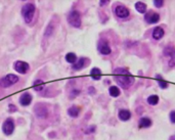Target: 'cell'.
<instances>
[{"label":"cell","mask_w":175,"mask_h":140,"mask_svg":"<svg viewBox=\"0 0 175 140\" xmlns=\"http://www.w3.org/2000/svg\"><path fill=\"white\" fill-rule=\"evenodd\" d=\"M154 4L156 7H162L163 4H164V1H163V0H155Z\"/></svg>","instance_id":"cell-26"},{"label":"cell","mask_w":175,"mask_h":140,"mask_svg":"<svg viewBox=\"0 0 175 140\" xmlns=\"http://www.w3.org/2000/svg\"><path fill=\"white\" fill-rule=\"evenodd\" d=\"M79 113H80V107L79 106H72L70 107L68 109V113L70 117H72V118H77L78 116H79Z\"/></svg>","instance_id":"cell-15"},{"label":"cell","mask_w":175,"mask_h":140,"mask_svg":"<svg viewBox=\"0 0 175 140\" xmlns=\"http://www.w3.org/2000/svg\"><path fill=\"white\" fill-rule=\"evenodd\" d=\"M109 93L111 96H113V97H117V96L120 95V89H119L117 86H111L109 89Z\"/></svg>","instance_id":"cell-21"},{"label":"cell","mask_w":175,"mask_h":140,"mask_svg":"<svg viewBox=\"0 0 175 140\" xmlns=\"http://www.w3.org/2000/svg\"><path fill=\"white\" fill-rule=\"evenodd\" d=\"M84 65H85V58L81 57V58L78 59L77 63H74V66H73V69H74L75 71H79V70L84 68Z\"/></svg>","instance_id":"cell-16"},{"label":"cell","mask_w":175,"mask_h":140,"mask_svg":"<svg viewBox=\"0 0 175 140\" xmlns=\"http://www.w3.org/2000/svg\"><path fill=\"white\" fill-rule=\"evenodd\" d=\"M148 102L151 106H156L157 103L159 102V97L157 95H151L150 97L148 98Z\"/></svg>","instance_id":"cell-24"},{"label":"cell","mask_w":175,"mask_h":140,"mask_svg":"<svg viewBox=\"0 0 175 140\" xmlns=\"http://www.w3.org/2000/svg\"><path fill=\"white\" fill-rule=\"evenodd\" d=\"M8 107H9V112H10V113L16 112V106H13V104H9V106H8Z\"/></svg>","instance_id":"cell-28"},{"label":"cell","mask_w":175,"mask_h":140,"mask_svg":"<svg viewBox=\"0 0 175 140\" xmlns=\"http://www.w3.org/2000/svg\"><path fill=\"white\" fill-rule=\"evenodd\" d=\"M35 5L33 3H26L22 8V16L24 17V21L27 23V24H30L32 22L35 14Z\"/></svg>","instance_id":"cell-1"},{"label":"cell","mask_w":175,"mask_h":140,"mask_svg":"<svg viewBox=\"0 0 175 140\" xmlns=\"http://www.w3.org/2000/svg\"><path fill=\"white\" fill-rule=\"evenodd\" d=\"M164 54L169 57V66H175V48L168 46L164 49Z\"/></svg>","instance_id":"cell-6"},{"label":"cell","mask_w":175,"mask_h":140,"mask_svg":"<svg viewBox=\"0 0 175 140\" xmlns=\"http://www.w3.org/2000/svg\"><path fill=\"white\" fill-rule=\"evenodd\" d=\"M144 19L148 24H156V23H158L160 21V16H159V13H157L150 11V13H148L145 14Z\"/></svg>","instance_id":"cell-10"},{"label":"cell","mask_w":175,"mask_h":140,"mask_svg":"<svg viewBox=\"0 0 175 140\" xmlns=\"http://www.w3.org/2000/svg\"><path fill=\"white\" fill-rule=\"evenodd\" d=\"M115 80L116 82L124 89L129 88L134 82V78L130 77V76H116Z\"/></svg>","instance_id":"cell-3"},{"label":"cell","mask_w":175,"mask_h":140,"mask_svg":"<svg viewBox=\"0 0 175 140\" xmlns=\"http://www.w3.org/2000/svg\"><path fill=\"white\" fill-rule=\"evenodd\" d=\"M169 140H175V135H172L170 138H169Z\"/></svg>","instance_id":"cell-30"},{"label":"cell","mask_w":175,"mask_h":140,"mask_svg":"<svg viewBox=\"0 0 175 140\" xmlns=\"http://www.w3.org/2000/svg\"><path fill=\"white\" fill-rule=\"evenodd\" d=\"M17 81H19V77L13 74H8L4 76L3 78L0 79V86L3 88H8V87L14 85Z\"/></svg>","instance_id":"cell-2"},{"label":"cell","mask_w":175,"mask_h":140,"mask_svg":"<svg viewBox=\"0 0 175 140\" xmlns=\"http://www.w3.org/2000/svg\"><path fill=\"white\" fill-rule=\"evenodd\" d=\"M108 2H109L108 0H104V1H100V5H101V6H103V5H106Z\"/></svg>","instance_id":"cell-29"},{"label":"cell","mask_w":175,"mask_h":140,"mask_svg":"<svg viewBox=\"0 0 175 140\" xmlns=\"http://www.w3.org/2000/svg\"><path fill=\"white\" fill-rule=\"evenodd\" d=\"M156 78L158 79V84H159V86L161 87L162 89L167 88V87H168V83L166 82V81L163 80L161 76H160V75H157V76H156Z\"/></svg>","instance_id":"cell-25"},{"label":"cell","mask_w":175,"mask_h":140,"mask_svg":"<svg viewBox=\"0 0 175 140\" xmlns=\"http://www.w3.org/2000/svg\"><path fill=\"white\" fill-rule=\"evenodd\" d=\"M66 60L70 63H75L77 62V56H76V54L73 53V52H69V53L66 55Z\"/></svg>","instance_id":"cell-22"},{"label":"cell","mask_w":175,"mask_h":140,"mask_svg":"<svg viewBox=\"0 0 175 140\" xmlns=\"http://www.w3.org/2000/svg\"><path fill=\"white\" fill-rule=\"evenodd\" d=\"M119 118L122 121H128L131 118V113L127 109H121L119 112Z\"/></svg>","instance_id":"cell-14"},{"label":"cell","mask_w":175,"mask_h":140,"mask_svg":"<svg viewBox=\"0 0 175 140\" xmlns=\"http://www.w3.org/2000/svg\"><path fill=\"white\" fill-rule=\"evenodd\" d=\"M35 113H36L38 118H46L48 115V110L44 106V104L38 103L35 106Z\"/></svg>","instance_id":"cell-8"},{"label":"cell","mask_w":175,"mask_h":140,"mask_svg":"<svg viewBox=\"0 0 175 140\" xmlns=\"http://www.w3.org/2000/svg\"><path fill=\"white\" fill-rule=\"evenodd\" d=\"M90 75H91V77H92L93 80H100V76H101V72H100V69L93 68L91 70V72H90Z\"/></svg>","instance_id":"cell-18"},{"label":"cell","mask_w":175,"mask_h":140,"mask_svg":"<svg viewBox=\"0 0 175 140\" xmlns=\"http://www.w3.org/2000/svg\"><path fill=\"white\" fill-rule=\"evenodd\" d=\"M114 74H116V75H118V76H122V75L130 76V72L128 71V70L124 69V68H118V69H116L115 71H114Z\"/></svg>","instance_id":"cell-23"},{"label":"cell","mask_w":175,"mask_h":140,"mask_svg":"<svg viewBox=\"0 0 175 140\" xmlns=\"http://www.w3.org/2000/svg\"><path fill=\"white\" fill-rule=\"evenodd\" d=\"M151 125V119L148 118H141L139 120V126L142 127V128H148L150 127Z\"/></svg>","instance_id":"cell-20"},{"label":"cell","mask_w":175,"mask_h":140,"mask_svg":"<svg viewBox=\"0 0 175 140\" xmlns=\"http://www.w3.org/2000/svg\"><path fill=\"white\" fill-rule=\"evenodd\" d=\"M97 48H98V51H100V53L104 54V55L110 54L111 51H112V50H111V47H110L109 43H108L107 41H104V40L98 43Z\"/></svg>","instance_id":"cell-11"},{"label":"cell","mask_w":175,"mask_h":140,"mask_svg":"<svg viewBox=\"0 0 175 140\" xmlns=\"http://www.w3.org/2000/svg\"><path fill=\"white\" fill-rule=\"evenodd\" d=\"M44 88V82L42 80H36L33 83V89L35 91H41V90Z\"/></svg>","instance_id":"cell-17"},{"label":"cell","mask_w":175,"mask_h":140,"mask_svg":"<svg viewBox=\"0 0 175 140\" xmlns=\"http://www.w3.org/2000/svg\"><path fill=\"white\" fill-rule=\"evenodd\" d=\"M31 102H32V95L30 93H28V92L23 93L21 95V97H20V103H21V106H27Z\"/></svg>","instance_id":"cell-12"},{"label":"cell","mask_w":175,"mask_h":140,"mask_svg":"<svg viewBox=\"0 0 175 140\" xmlns=\"http://www.w3.org/2000/svg\"><path fill=\"white\" fill-rule=\"evenodd\" d=\"M115 13L118 17H121V19H125L129 16V10H128L127 7H125L124 5H118L115 8Z\"/></svg>","instance_id":"cell-9"},{"label":"cell","mask_w":175,"mask_h":140,"mask_svg":"<svg viewBox=\"0 0 175 140\" xmlns=\"http://www.w3.org/2000/svg\"><path fill=\"white\" fill-rule=\"evenodd\" d=\"M169 117H170L171 123L175 124V110H172V112L170 113V115H169Z\"/></svg>","instance_id":"cell-27"},{"label":"cell","mask_w":175,"mask_h":140,"mask_svg":"<svg viewBox=\"0 0 175 140\" xmlns=\"http://www.w3.org/2000/svg\"><path fill=\"white\" fill-rule=\"evenodd\" d=\"M14 130V122L13 119H7L2 125V131L5 135H10L11 133H13Z\"/></svg>","instance_id":"cell-5"},{"label":"cell","mask_w":175,"mask_h":140,"mask_svg":"<svg viewBox=\"0 0 175 140\" xmlns=\"http://www.w3.org/2000/svg\"><path fill=\"white\" fill-rule=\"evenodd\" d=\"M164 34H165V32L161 27L155 28V30L153 31V37H154V39H156V40L161 39V38L164 36Z\"/></svg>","instance_id":"cell-13"},{"label":"cell","mask_w":175,"mask_h":140,"mask_svg":"<svg viewBox=\"0 0 175 140\" xmlns=\"http://www.w3.org/2000/svg\"><path fill=\"white\" fill-rule=\"evenodd\" d=\"M135 9L138 11V13H144L145 11H147V5H145L144 3H142V2L138 1L135 3Z\"/></svg>","instance_id":"cell-19"},{"label":"cell","mask_w":175,"mask_h":140,"mask_svg":"<svg viewBox=\"0 0 175 140\" xmlns=\"http://www.w3.org/2000/svg\"><path fill=\"white\" fill-rule=\"evenodd\" d=\"M68 22L69 24L74 28H80L81 27V16L80 13L77 10H72L68 16Z\"/></svg>","instance_id":"cell-4"},{"label":"cell","mask_w":175,"mask_h":140,"mask_svg":"<svg viewBox=\"0 0 175 140\" xmlns=\"http://www.w3.org/2000/svg\"><path fill=\"white\" fill-rule=\"evenodd\" d=\"M13 66H14V70H16L17 73H20V74H26V73L28 72L29 68H30L29 63L22 62V60H17V62H16Z\"/></svg>","instance_id":"cell-7"}]
</instances>
